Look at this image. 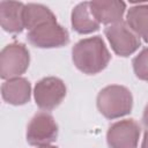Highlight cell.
<instances>
[{"instance_id":"1","label":"cell","mask_w":148,"mask_h":148,"mask_svg":"<svg viewBox=\"0 0 148 148\" xmlns=\"http://www.w3.org/2000/svg\"><path fill=\"white\" fill-rule=\"evenodd\" d=\"M75 67L88 75L102 72L110 62L111 54L101 36L80 39L72 49Z\"/></svg>"},{"instance_id":"2","label":"cell","mask_w":148,"mask_h":148,"mask_svg":"<svg viewBox=\"0 0 148 148\" xmlns=\"http://www.w3.org/2000/svg\"><path fill=\"white\" fill-rule=\"evenodd\" d=\"M96 105L106 119H117L128 114L133 108V96L130 89L119 84L104 87L97 95Z\"/></svg>"},{"instance_id":"3","label":"cell","mask_w":148,"mask_h":148,"mask_svg":"<svg viewBox=\"0 0 148 148\" xmlns=\"http://www.w3.org/2000/svg\"><path fill=\"white\" fill-rule=\"evenodd\" d=\"M30 53L23 43H10L0 53V77L10 80L20 77L28 69Z\"/></svg>"},{"instance_id":"4","label":"cell","mask_w":148,"mask_h":148,"mask_svg":"<svg viewBox=\"0 0 148 148\" xmlns=\"http://www.w3.org/2000/svg\"><path fill=\"white\" fill-rule=\"evenodd\" d=\"M28 42L39 49L61 47L69 43L68 31L57 20L45 22L28 31Z\"/></svg>"},{"instance_id":"5","label":"cell","mask_w":148,"mask_h":148,"mask_svg":"<svg viewBox=\"0 0 148 148\" xmlns=\"http://www.w3.org/2000/svg\"><path fill=\"white\" fill-rule=\"evenodd\" d=\"M27 142L30 146L44 147L50 146L58 138V125L46 111L36 113L27 127Z\"/></svg>"},{"instance_id":"6","label":"cell","mask_w":148,"mask_h":148,"mask_svg":"<svg viewBox=\"0 0 148 148\" xmlns=\"http://www.w3.org/2000/svg\"><path fill=\"white\" fill-rule=\"evenodd\" d=\"M104 35L113 52L120 57H128L141 46L140 37L125 22L108 25L104 29Z\"/></svg>"},{"instance_id":"7","label":"cell","mask_w":148,"mask_h":148,"mask_svg":"<svg viewBox=\"0 0 148 148\" xmlns=\"http://www.w3.org/2000/svg\"><path fill=\"white\" fill-rule=\"evenodd\" d=\"M66 96L64 81L56 76H47L39 80L34 88V97L37 106L44 111L56 109Z\"/></svg>"},{"instance_id":"8","label":"cell","mask_w":148,"mask_h":148,"mask_svg":"<svg viewBox=\"0 0 148 148\" xmlns=\"http://www.w3.org/2000/svg\"><path fill=\"white\" fill-rule=\"evenodd\" d=\"M140 134V125L134 119H124L109 127L106 142L109 148H138Z\"/></svg>"},{"instance_id":"9","label":"cell","mask_w":148,"mask_h":148,"mask_svg":"<svg viewBox=\"0 0 148 148\" xmlns=\"http://www.w3.org/2000/svg\"><path fill=\"white\" fill-rule=\"evenodd\" d=\"M90 9L94 17L101 24L112 25L123 22V16L126 10V3L117 0H96L90 1Z\"/></svg>"},{"instance_id":"10","label":"cell","mask_w":148,"mask_h":148,"mask_svg":"<svg viewBox=\"0 0 148 148\" xmlns=\"http://www.w3.org/2000/svg\"><path fill=\"white\" fill-rule=\"evenodd\" d=\"M24 3L16 1L0 2V23L5 31L9 34H20L23 31L24 20L23 10Z\"/></svg>"},{"instance_id":"11","label":"cell","mask_w":148,"mask_h":148,"mask_svg":"<svg viewBox=\"0 0 148 148\" xmlns=\"http://www.w3.org/2000/svg\"><path fill=\"white\" fill-rule=\"evenodd\" d=\"M1 96L6 103L12 105L27 104L31 97V84L21 76L6 80L1 86Z\"/></svg>"},{"instance_id":"12","label":"cell","mask_w":148,"mask_h":148,"mask_svg":"<svg viewBox=\"0 0 148 148\" xmlns=\"http://www.w3.org/2000/svg\"><path fill=\"white\" fill-rule=\"evenodd\" d=\"M71 23L74 31L81 35L95 32L99 29V23L94 17L88 1L76 5L71 14Z\"/></svg>"},{"instance_id":"13","label":"cell","mask_w":148,"mask_h":148,"mask_svg":"<svg viewBox=\"0 0 148 148\" xmlns=\"http://www.w3.org/2000/svg\"><path fill=\"white\" fill-rule=\"evenodd\" d=\"M127 25L146 43H148V3L131 7L126 15Z\"/></svg>"},{"instance_id":"14","label":"cell","mask_w":148,"mask_h":148,"mask_svg":"<svg viewBox=\"0 0 148 148\" xmlns=\"http://www.w3.org/2000/svg\"><path fill=\"white\" fill-rule=\"evenodd\" d=\"M23 20L24 27L28 30H31L39 24L56 21L57 18L49 7L40 3H27L23 10Z\"/></svg>"},{"instance_id":"15","label":"cell","mask_w":148,"mask_h":148,"mask_svg":"<svg viewBox=\"0 0 148 148\" xmlns=\"http://www.w3.org/2000/svg\"><path fill=\"white\" fill-rule=\"evenodd\" d=\"M133 71L139 80L148 82V47H145L132 60Z\"/></svg>"},{"instance_id":"16","label":"cell","mask_w":148,"mask_h":148,"mask_svg":"<svg viewBox=\"0 0 148 148\" xmlns=\"http://www.w3.org/2000/svg\"><path fill=\"white\" fill-rule=\"evenodd\" d=\"M142 123L143 125L148 128V104L146 105L145 110H143V114H142Z\"/></svg>"},{"instance_id":"17","label":"cell","mask_w":148,"mask_h":148,"mask_svg":"<svg viewBox=\"0 0 148 148\" xmlns=\"http://www.w3.org/2000/svg\"><path fill=\"white\" fill-rule=\"evenodd\" d=\"M141 148H148V128L146 130V132H145V134H143V139H142Z\"/></svg>"},{"instance_id":"18","label":"cell","mask_w":148,"mask_h":148,"mask_svg":"<svg viewBox=\"0 0 148 148\" xmlns=\"http://www.w3.org/2000/svg\"><path fill=\"white\" fill-rule=\"evenodd\" d=\"M38 148H58L56 146H44V147H38Z\"/></svg>"}]
</instances>
